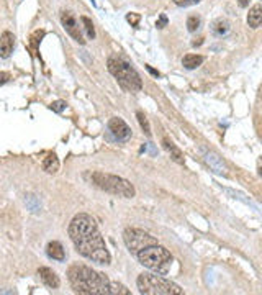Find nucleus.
I'll list each match as a JSON object with an SVG mask.
<instances>
[{"instance_id": "22", "label": "nucleus", "mask_w": 262, "mask_h": 295, "mask_svg": "<svg viewBox=\"0 0 262 295\" xmlns=\"http://www.w3.org/2000/svg\"><path fill=\"white\" fill-rule=\"evenodd\" d=\"M139 20H141V16H139L138 13H128L126 15V21L131 26H138L139 25Z\"/></svg>"}, {"instance_id": "29", "label": "nucleus", "mask_w": 262, "mask_h": 295, "mask_svg": "<svg viewBox=\"0 0 262 295\" xmlns=\"http://www.w3.org/2000/svg\"><path fill=\"white\" fill-rule=\"evenodd\" d=\"M202 43H203V38H198V41H193L192 44H193V46H200Z\"/></svg>"}, {"instance_id": "8", "label": "nucleus", "mask_w": 262, "mask_h": 295, "mask_svg": "<svg viewBox=\"0 0 262 295\" xmlns=\"http://www.w3.org/2000/svg\"><path fill=\"white\" fill-rule=\"evenodd\" d=\"M108 133L111 135V138L120 143H126L131 138V128L118 117L111 118L108 122Z\"/></svg>"}, {"instance_id": "23", "label": "nucleus", "mask_w": 262, "mask_h": 295, "mask_svg": "<svg viewBox=\"0 0 262 295\" xmlns=\"http://www.w3.org/2000/svg\"><path fill=\"white\" fill-rule=\"evenodd\" d=\"M53 112H56V113H61L64 109H66V102H63V100H58V102H53L51 104V107H49Z\"/></svg>"}, {"instance_id": "3", "label": "nucleus", "mask_w": 262, "mask_h": 295, "mask_svg": "<svg viewBox=\"0 0 262 295\" xmlns=\"http://www.w3.org/2000/svg\"><path fill=\"white\" fill-rule=\"evenodd\" d=\"M108 71L118 84L128 92H139L143 87V81L139 74L125 58L118 54H113L108 58Z\"/></svg>"}, {"instance_id": "21", "label": "nucleus", "mask_w": 262, "mask_h": 295, "mask_svg": "<svg viewBox=\"0 0 262 295\" xmlns=\"http://www.w3.org/2000/svg\"><path fill=\"white\" fill-rule=\"evenodd\" d=\"M136 117H138V120H139V125H141L143 132L146 133L148 136H151V128H149V123H148V120H146V117H144V113H143V112H138Z\"/></svg>"}, {"instance_id": "20", "label": "nucleus", "mask_w": 262, "mask_h": 295, "mask_svg": "<svg viewBox=\"0 0 262 295\" xmlns=\"http://www.w3.org/2000/svg\"><path fill=\"white\" fill-rule=\"evenodd\" d=\"M200 23H202L200 16H197V15L188 16V20H187V28H188V31H197L198 28H200Z\"/></svg>"}, {"instance_id": "12", "label": "nucleus", "mask_w": 262, "mask_h": 295, "mask_svg": "<svg viewBox=\"0 0 262 295\" xmlns=\"http://www.w3.org/2000/svg\"><path fill=\"white\" fill-rule=\"evenodd\" d=\"M38 276L41 277V281H43L44 286H48L49 289H59L61 281H59L58 274H56L53 269H49V268H40V269H38Z\"/></svg>"}, {"instance_id": "28", "label": "nucleus", "mask_w": 262, "mask_h": 295, "mask_svg": "<svg viewBox=\"0 0 262 295\" xmlns=\"http://www.w3.org/2000/svg\"><path fill=\"white\" fill-rule=\"evenodd\" d=\"M249 2H251V0H238V3H239V7H248V5H249Z\"/></svg>"}, {"instance_id": "10", "label": "nucleus", "mask_w": 262, "mask_h": 295, "mask_svg": "<svg viewBox=\"0 0 262 295\" xmlns=\"http://www.w3.org/2000/svg\"><path fill=\"white\" fill-rule=\"evenodd\" d=\"M203 161L208 164L210 169L213 172L220 174V175H226V166H225V162L221 161V157L216 154V152L203 149Z\"/></svg>"}, {"instance_id": "6", "label": "nucleus", "mask_w": 262, "mask_h": 295, "mask_svg": "<svg viewBox=\"0 0 262 295\" xmlns=\"http://www.w3.org/2000/svg\"><path fill=\"white\" fill-rule=\"evenodd\" d=\"M138 289L141 294L146 295H182L183 291L177 284L164 279L161 274L143 272L138 277Z\"/></svg>"}, {"instance_id": "15", "label": "nucleus", "mask_w": 262, "mask_h": 295, "mask_svg": "<svg viewBox=\"0 0 262 295\" xmlns=\"http://www.w3.org/2000/svg\"><path fill=\"white\" fill-rule=\"evenodd\" d=\"M261 21H262V5L258 3V5H254V7L251 8L249 16H248V23H249L251 28H259Z\"/></svg>"}, {"instance_id": "5", "label": "nucleus", "mask_w": 262, "mask_h": 295, "mask_svg": "<svg viewBox=\"0 0 262 295\" xmlns=\"http://www.w3.org/2000/svg\"><path fill=\"white\" fill-rule=\"evenodd\" d=\"M136 258L144 268L151 269L156 274H161V276H164L171 271L172 261H174L172 254L167 251L164 246L158 245V243L141 249V251L136 254Z\"/></svg>"}, {"instance_id": "26", "label": "nucleus", "mask_w": 262, "mask_h": 295, "mask_svg": "<svg viewBox=\"0 0 262 295\" xmlns=\"http://www.w3.org/2000/svg\"><path fill=\"white\" fill-rule=\"evenodd\" d=\"M8 79H10V76L7 72H0V86H3L5 82H8Z\"/></svg>"}, {"instance_id": "1", "label": "nucleus", "mask_w": 262, "mask_h": 295, "mask_svg": "<svg viewBox=\"0 0 262 295\" xmlns=\"http://www.w3.org/2000/svg\"><path fill=\"white\" fill-rule=\"evenodd\" d=\"M69 236L79 254L97 264H110L111 256L105 245V240L98 231V226L90 215L79 213L69 225Z\"/></svg>"}, {"instance_id": "24", "label": "nucleus", "mask_w": 262, "mask_h": 295, "mask_svg": "<svg viewBox=\"0 0 262 295\" xmlns=\"http://www.w3.org/2000/svg\"><path fill=\"white\" fill-rule=\"evenodd\" d=\"M200 0H174V3L179 5V7H188V5H195Z\"/></svg>"}, {"instance_id": "9", "label": "nucleus", "mask_w": 262, "mask_h": 295, "mask_svg": "<svg viewBox=\"0 0 262 295\" xmlns=\"http://www.w3.org/2000/svg\"><path fill=\"white\" fill-rule=\"evenodd\" d=\"M61 23H63L64 30L68 31L77 43H79V44L86 43V39H84V36H82V31L79 30V23H77V20L74 18V15H72L71 12H63V13H61Z\"/></svg>"}, {"instance_id": "13", "label": "nucleus", "mask_w": 262, "mask_h": 295, "mask_svg": "<svg viewBox=\"0 0 262 295\" xmlns=\"http://www.w3.org/2000/svg\"><path fill=\"white\" fill-rule=\"evenodd\" d=\"M46 253H48V256L51 259L61 261V263L66 259V251H64V248H63V245H61L59 241H51V243H49L48 248H46Z\"/></svg>"}, {"instance_id": "4", "label": "nucleus", "mask_w": 262, "mask_h": 295, "mask_svg": "<svg viewBox=\"0 0 262 295\" xmlns=\"http://www.w3.org/2000/svg\"><path fill=\"white\" fill-rule=\"evenodd\" d=\"M84 177L90 180V182L95 187H98V189H102L105 192H110V194H113V195L131 198L136 194L133 184L128 182L126 179L118 177V175L105 174V172H87Z\"/></svg>"}, {"instance_id": "16", "label": "nucleus", "mask_w": 262, "mask_h": 295, "mask_svg": "<svg viewBox=\"0 0 262 295\" xmlns=\"http://www.w3.org/2000/svg\"><path fill=\"white\" fill-rule=\"evenodd\" d=\"M203 62V58L200 54H187L183 56L182 64L185 69H197V67Z\"/></svg>"}, {"instance_id": "14", "label": "nucleus", "mask_w": 262, "mask_h": 295, "mask_svg": "<svg viewBox=\"0 0 262 295\" xmlns=\"http://www.w3.org/2000/svg\"><path fill=\"white\" fill-rule=\"evenodd\" d=\"M163 146H164V149H166L167 152H169L171 157H172V159H174L177 164H183V162H185V161H183V154L180 152V149H179V148H177L174 143H172V141H169L167 138H163Z\"/></svg>"}, {"instance_id": "17", "label": "nucleus", "mask_w": 262, "mask_h": 295, "mask_svg": "<svg viewBox=\"0 0 262 295\" xmlns=\"http://www.w3.org/2000/svg\"><path fill=\"white\" fill-rule=\"evenodd\" d=\"M211 31H213V35L216 36H225L228 35V31H230V23H228L226 20H216L213 25H211Z\"/></svg>"}, {"instance_id": "11", "label": "nucleus", "mask_w": 262, "mask_h": 295, "mask_svg": "<svg viewBox=\"0 0 262 295\" xmlns=\"http://www.w3.org/2000/svg\"><path fill=\"white\" fill-rule=\"evenodd\" d=\"M13 46H15V36L10 31H3L2 36H0V56L3 59L10 58V54L13 53Z\"/></svg>"}, {"instance_id": "18", "label": "nucleus", "mask_w": 262, "mask_h": 295, "mask_svg": "<svg viewBox=\"0 0 262 295\" xmlns=\"http://www.w3.org/2000/svg\"><path fill=\"white\" fill-rule=\"evenodd\" d=\"M43 169L46 172L49 174H54V172H58V169H59V161H58V157H56L54 154H49L46 159H44L43 162Z\"/></svg>"}, {"instance_id": "25", "label": "nucleus", "mask_w": 262, "mask_h": 295, "mask_svg": "<svg viewBox=\"0 0 262 295\" xmlns=\"http://www.w3.org/2000/svg\"><path fill=\"white\" fill-rule=\"evenodd\" d=\"M167 21H169V20H167V16L163 13V15L159 16V20L156 21V26H158V28H164V26L167 25Z\"/></svg>"}, {"instance_id": "2", "label": "nucleus", "mask_w": 262, "mask_h": 295, "mask_svg": "<svg viewBox=\"0 0 262 295\" xmlns=\"http://www.w3.org/2000/svg\"><path fill=\"white\" fill-rule=\"evenodd\" d=\"M68 279L77 294L86 295H128L130 291L118 282L110 281L102 272L82 264H72L68 271Z\"/></svg>"}, {"instance_id": "27", "label": "nucleus", "mask_w": 262, "mask_h": 295, "mask_svg": "<svg viewBox=\"0 0 262 295\" xmlns=\"http://www.w3.org/2000/svg\"><path fill=\"white\" fill-rule=\"evenodd\" d=\"M146 69H148L149 72H151L153 76H156V77H159V76H161V72H159V71H156V69H153L151 66H146Z\"/></svg>"}, {"instance_id": "19", "label": "nucleus", "mask_w": 262, "mask_h": 295, "mask_svg": "<svg viewBox=\"0 0 262 295\" xmlns=\"http://www.w3.org/2000/svg\"><path fill=\"white\" fill-rule=\"evenodd\" d=\"M82 23H84V28H86V31H87V36L93 39L95 38V28H93V23L90 21V18H87V16H82Z\"/></svg>"}, {"instance_id": "7", "label": "nucleus", "mask_w": 262, "mask_h": 295, "mask_svg": "<svg viewBox=\"0 0 262 295\" xmlns=\"http://www.w3.org/2000/svg\"><path fill=\"white\" fill-rule=\"evenodd\" d=\"M123 240H125L126 248L130 249V253L135 254V256L141 249L158 243V240H156L154 236H151L148 231L139 230V228H126L123 233Z\"/></svg>"}]
</instances>
